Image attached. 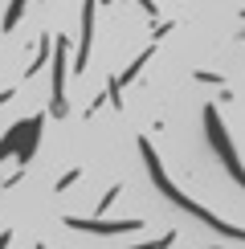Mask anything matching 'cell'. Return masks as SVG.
I'll list each match as a JSON object with an SVG mask.
<instances>
[{"mask_svg":"<svg viewBox=\"0 0 245 249\" xmlns=\"http://www.w3.org/2000/svg\"><path fill=\"white\" fill-rule=\"evenodd\" d=\"M139 155H143V163H147V172H151V184H156V188H159L163 196H168L172 204H180L184 213H192V216H196V221H204V225H212V229H217V233H225V237H233V241H241V237H245V233L237 229V225H225V221H217V216H212L209 209H200L196 200H188V196H184V192L176 188V184H172L168 176H163V168H159V160H156V151H151V143H147V139H139Z\"/></svg>","mask_w":245,"mask_h":249,"instance_id":"obj_1","label":"cell"},{"mask_svg":"<svg viewBox=\"0 0 245 249\" xmlns=\"http://www.w3.org/2000/svg\"><path fill=\"white\" fill-rule=\"evenodd\" d=\"M204 131H209V143L217 147V155L225 160V168H229L233 180H245V172H241V160H237V151H233V143H229V135H225L221 127V115H217V107H204Z\"/></svg>","mask_w":245,"mask_h":249,"instance_id":"obj_2","label":"cell"},{"mask_svg":"<svg viewBox=\"0 0 245 249\" xmlns=\"http://www.w3.org/2000/svg\"><path fill=\"white\" fill-rule=\"evenodd\" d=\"M53 41V98H49V115L66 119V37H49Z\"/></svg>","mask_w":245,"mask_h":249,"instance_id":"obj_3","label":"cell"},{"mask_svg":"<svg viewBox=\"0 0 245 249\" xmlns=\"http://www.w3.org/2000/svg\"><path fill=\"white\" fill-rule=\"evenodd\" d=\"M66 229H74V233H139V221H82V216H66Z\"/></svg>","mask_w":245,"mask_h":249,"instance_id":"obj_4","label":"cell"},{"mask_svg":"<svg viewBox=\"0 0 245 249\" xmlns=\"http://www.w3.org/2000/svg\"><path fill=\"white\" fill-rule=\"evenodd\" d=\"M94 8L98 0H86L82 4V41H78V57H74V74H82L90 61V37H94Z\"/></svg>","mask_w":245,"mask_h":249,"instance_id":"obj_5","label":"cell"},{"mask_svg":"<svg viewBox=\"0 0 245 249\" xmlns=\"http://www.w3.org/2000/svg\"><path fill=\"white\" fill-rule=\"evenodd\" d=\"M25 131H29V123H17V127H8V135L4 139H0V163L8 160V155H13L20 143H25Z\"/></svg>","mask_w":245,"mask_h":249,"instance_id":"obj_6","label":"cell"},{"mask_svg":"<svg viewBox=\"0 0 245 249\" xmlns=\"http://www.w3.org/2000/svg\"><path fill=\"white\" fill-rule=\"evenodd\" d=\"M25 4H29V0H13V4H8V13H4V33H8V29H17V20H20V13H25Z\"/></svg>","mask_w":245,"mask_h":249,"instance_id":"obj_7","label":"cell"},{"mask_svg":"<svg viewBox=\"0 0 245 249\" xmlns=\"http://www.w3.org/2000/svg\"><path fill=\"white\" fill-rule=\"evenodd\" d=\"M45 57H49V37H41V53L33 57V66H29V74H41V66H45Z\"/></svg>","mask_w":245,"mask_h":249,"instance_id":"obj_8","label":"cell"},{"mask_svg":"<svg viewBox=\"0 0 245 249\" xmlns=\"http://www.w3.org/2000/svg\"><path fill=\"white\" fill-rule=\"evenodd\" d=\"M78 176H82V168H70V172H66V176H61V180H57V192H66V188H70V184H74V180H78Z\"/></svg>","mask_w":245,"mask_h":249,"instance_id":"obj_9","label":"cell"},{"mask_svg":"<svg viewBox=\"0 0 245 249\" xmlns=\"http://www.w3.org/2000/svg\"><path fill=\"white\" fill-rule=\"evenodd\" d=\"M115 196H119V184H115V188H106V196H102V204H98V209H102V213H106V209H110V204H115Z\"/></svg>","mask_w":245,"mask_h":249,"instance_id":"obj_10","label":"cell"},{"mask_svg":"<svg viewBox=\"0 0 245 249\" xmlns=\"http://www.w3.org/2000/svg\"><path fill=\"white\" fill-rule=\"evenodd\" d=\"M139 8H143L147 17H156V0H139Z\"/></svg>","mask_w":245,"mask_h":249,"instance_id":"obj_11","label":"cell"},{"mask_svg":"<svg viewBox=\"0 0 245 249\" xmlns=\"http://www.w3.org/2000/svg\"><path fill=\"white\" fill-rule=\"evenodd\" d=\"M8 98H13V90H0V107H4V102H8Z\"/></svg>","mask_w":245,"mask_h":249,"instance_id":"obj_12","label":"cell"}]
</instances>
